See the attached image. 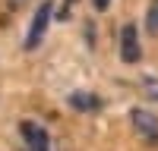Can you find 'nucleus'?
<instances>
[{
  "mask_svg": "<svg viewBox=\"0 0 158 151\" xmlns=\"http://www.w3.org/2000/svg\"><path fill=\"white\" fill-rule=\"evenodd\" d=\"M146 29L152 35H158V0H152L149 3V13H146Z\"/></svg>",
  "mask_w": 158,
  "mask_h": 151,
  "instance_id": "nucleus-6",
  "label": "nucleus"
},
{
  "mask_svg": "<svg viewBox=\"0 0 158 151\" xmlns=\"http://www.w3.org/2000/svg\"><path fill=\"white\" fill-rule=\"evenodd\" d=\"M51 13H54V6L44 3L35 10V19H32V25H29V35H25V50H35L38 44H41V38H44V32H48V22H51Z\"/></svg>",
  "mask_w": 158,
  "mask_h": 151,
  "instance_id": "nucleus-1",
  "label": "nucleus"
},
{
  "mask_svg": "<svg viewBox=\"0 0 158 151\" xmlns=\"http://www.w3.org/2000/svg\"><path fill=\"white\" fill-rule=\"evenodd\" d=\"M120 44H123L120 57H123L127 63H136V60H139V44H136V25H133V22L123 25V32H120Z\"/></svg>",
  "mask_w": 158,
  "mask_h": 151,
  "instance_id": "nucleus-3",
  "label": "nucleus"
},
{
  "mask_svg": "<svg viewBox=\"0 0 158 151\" xmlns=\"http://www.w3.org/2000/svg\"><path fill=\"white\" fill-rule=\"evenodd\" d=\"M133 126L142 138H158V120L149 110H133Z\"/></svg>",
  "mask_w": 158,
  "mask_h": 151,
  "instance_id": "nucleus-4",
  "label": "nucleus"
},
{
  "mask_svg": "<svg viewBox=\"0 0 158 151\" xmlns=\"http://www.w3.org/2000/svg\"><path fill=\"white\" fill-rule=\"evenodd\" d=\"M92 3H95V10H108V3H111V0H92Z\"/></svg>",
  "mask_w": 158,
  "mask_h": 151,
  "instance_id": "nucleus-7",
  "label": "nucleus"
},
{
  "mask_svg": "<svg viewBox=\"0 0 158 151\" xmlns=\"http://www.w3.org/2000/svg\"><path fill=\"white\" fill-rule=\"evenodd\" d=\"M67 101H70L73 110H98V107H101V98L92 95V91H73Z\"/></svg>",
  "mask_w": 158,
  "mask_h": 151,
  "instance_id": "nucleus-5",
  "label": "nucleus"
},
{
  "mask_svg": "<svg viewBox=\"0 0 158 151\" xmlns=\"http://www.w3.org/2000/svg\"><path fill=\"white\" fill-rule=\"evenodd\" d=\"M19 129H22V138L29 142V151H51V138H48V132H44L38 123L22 120Z\"/></svg>",
  "mask_w": 158,
  "mask_h": 151,
  "instance_id": "nucleus-2",
  "label": "nucleus"
}]
</instances>
